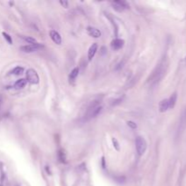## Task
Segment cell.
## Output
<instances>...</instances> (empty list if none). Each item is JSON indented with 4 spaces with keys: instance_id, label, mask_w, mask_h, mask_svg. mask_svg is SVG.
<instances>
[{
    "instance_id": "22",
    "label": "cell",
    "mask_w": 186,
    "mask_h": 186,
    "mask_svg": "<svg viewBox=\"0 0 186 186\" xmlns=\"http://www.w3.org/2000/svg\"><path fill=\"white\" fill-rule=\"evenodd\" d=\"M60 4L64 6V7H66V8H67L68 7V2L67 1H66V0H64V1H63V0H61V1H60Z\"/></svg>"
},
{
    "instance_id": "12",
    "label": "cell",
    "mask_w": 186,
    "mask_h": 186,
    "mask_svg": "<svg viewBox=\"0 0 186 186\" xmlns=\"http://www.w3.org/2000/svg\"><path fill=\"white\" fill-rule=\"evenodd\" d=\"M169 109V101L168 99H163L159 104V111L161 113H164Z\"/></svg>"
},
{
    "instance_id": "1",
    "label": "cell",
    "mask_w": 186,
    "mask_h": 186,
    "mask_svg": "<svg viewBox=\"0 0 186 186\" xmlns=\"http://www.w3.org/2000/svg\"><path fill=\"white\" fill-rule=\"evenodd\" d=\"M166 70H167V60L166 58H163L156 66V67L153 69L151 76H149L148 83L151 86H155L156 83H158L163 79L166 73Z\"/></svg>"
},
{
    "instance_id": "14",
    "label": "cell",
    "mask_w": 186,
    "mask_h": 186,
    "mask_svg": "<svg viewBox=\"0 0 186 186\" xmlns=\"http://www.w3.org/2000/svg\"><path fill=\"white\" fill-rule=\"evenodd\" d=\"M26 83H27V81L25 79H24V78L17 80L16 82V83H15V88L16 89H22V88H24L25 86Z\"/></svg>"
},
{
    "instance_id": "17",
    "label": "cell",
    "mask_w": 186,
    "mask_h": 186,
    "mask_svg": "<svg viewBox=\"0 0 186 186\" xmlns=\"http://www.w3.org/2000/svg\"><path fill=\"white\" fill-rule=\"evenodd\" d=\"M21 37H22V38H23L25 42L29 43V44H31V45L36 43V40H35V38H33V37H30V36H25V35H22Z\"/></svg>"
},
{
    "instance_id": "23",
    "label": "cell",
    "mask_w": 186,
    "mask_h": 186,
    "mask_svg": "<svg viewBox=\"0 0 186 186\" xmlns=\"http://www.w3.org/2000/svg\"><path fill=\"white\" fill-rule=\"evenodd\" d=\"M1 102H2V97L0 96V105H1Z\"/></svg>"
},
{
    "instance_id": "8",
    "label": "cell",
    "mask_w": 186,
    "mask_h": 186,
    "mask_svg": "<svg viewBox=\"0 0 186 186\" xmlns=\"http://www.w3.org/2000/svg\"><path fill=\"white\" fill-rule=\"evenodd\" d=\"M49 34H50L51 39L53 40V42L54 44H57V45L62 44V38H61V35L58 32H57L55 30H51Z\"/></svg>"
},
{
    "instance_id": "7",
    "label": "cell",
    "mask_w": 186,
    "mask_h": 186,
    "mask_svg": "<svg viewBox=\"0 0 186 186\" xmlns=\"http://www.w3.org/2000/svg\"><path fill=\"white\" fill-rule=\"evenodd\" d=\"M44 47V45L39 44V43H35V44H32V45H24L21 47V50L24 53H33L38 49H41Z\"/></svg>"
},
{
    "instance_id": "19",
    "label": "cell",
    "mask_w": 186,
    "mask_h": 186,
    "mask_svg": "<svg viewBox=\"0 0 186 186\" xmlns=\"http://www.w3.org/2000/svg\"><path fill=\"white\" fill-rule=\"evenodd\" d=\"M58 155H59V159L62 163H66V155H64V152H63L62 150L59 151L58 153Z\"/></svg>"
},
{
    "instance_id": "4",
    "label": "cell",
    "mask_w": 186,
    "mask_h": 186,
    "mask_svg": "<svg viewBox=\"0 0 186 186\" xmlns=\"http://www.w3.org/2000/svg\"><path fill=\"white\" fill-rule=\"evenodd\" d=\"M185 128H186V107L182 111V114L180 116L178 129H177V137H180L182 135V134L184 132Z\"/></svg>"
},
{
    "instance_id": "15",
    "label": "cell",
    "mask_w": 186,
    "mask_h": 186,
    "mask_svg": "<svg viewBox=\"0 0 186 186\" xmlns=\"http://www.w3.org/2000/svg\"><path fill=\"white\" fill-rule=\"evenodd\" d=\"M78 74H79V68L78 67H76V68H74L70 74V76H69V79L70 81H74V79H76L78 76Z\"/></svg>"
},
{
    "instance_id": "20",
    "label": "cell",
    "mask_w": 186,
    "mask_h": 186,
    "mask_svg": "<svg viewBox=\"0 0 186 186\" xmlns=\"http://www.w3.org/2000/svg\"><path fill=\"white\" fill-rule=\"evenodd\" d=\"M127 125L130 126L131 128H133V129H135L137 127L136 124L134 122H133V121H128V122H127Z\"/></svg>"
},
{
    "instance_id": "5",
    "label": "cell",
    "mask_w": 186,
    "mask_h": 186,
    "mask_svg": "<svg viewBox=\"0 0 186 186\" xmlns=\"http://www.w3.org/2000/svg\"><path fill=\"white\" fill-rule=\"evenodd\" d=\"M26 81H28L31 83L36 85V83H39V76L38 74L35 69H28L26 72Z\"/></svg>"
},
{
    "instance_id": "21",
    "label": "cell",
    "mask_w": 186,
    "mask_h": 186,
    "mask_svg": "<svg viewBox=\"0 0 186 186\" xmlns=\"http://www.w3.org/2000/svg\"><path fill=\"white\" fill-rule=\"evenodd\" d=\"M113 144H114V146H115V148L116 149L117 151H119V150H120V147H119L118 142H117V140H116L115 138H113Z\"/></svg>"
},
{
    "instance_id": "11",
    "label": "cell",
    "mask_w": 186,
    "mask_h": 186,
    "mask_svg": "<svg viewBox=\"0 0 186 186\" xmlns=\"http://www.w3.org/2000/svg\"><path fill=\"white\" fill-rule=\"evenodd\" d=\"M97 48H98V45H97L96 43H94L89 47V50H88V59L89 60H92L93 58H94L95 54L97 51Z\"/></svg>"
},
{
    "instance_id": "6",
    "label": "cell",
    "mask_w": 186,
    "mask_h": 186,
    "mask_svg": "<svg viewBox=\"0 0 186 186\" xmlns=\"http://www.w3.org/2000/svg\"><path fill=\"white\" fill-rule=\"evenodd\" d=\"M111 5L113 6V8L115 10L118 11V12H123L125 9L129 8V6L127 5V3L125 1H120V0H116V1H112Z\"/></svg>"
},
{
    "instance_id": "9",
    "label": "cell",
    "mask_w": 186,
    "mask_h": 186,
    "mask_svg": "<svg viewBox=\"0 0 186 186\" xmlns=\"http://www.w3.org/2000/svg\"><path fill=\"white\" fill-rule=\"evenodd\" d=\"M124 45V41L123 39L116 38V39H115L111 42V47L114 50H119L123 47Z\"/></svg>"
},
{
    "instance_id": "16",
    "label": "cell",
    "mask_w": 186,
    "mask_h": 186,
    "mask_svg": "<svg viewBox=\"0 0 186 186\" xmlns=\"http://www.w3.org/2000/svg\"><path fill=\"white\" fill-rule=\"evenodd\" d=\"M24 72V68L23 67H20V66H16V68H14L10 73L12 74H15V76H19V74H23Z\"/></svg>"
},
{
    "instance_id": "18",
    "label": "cell",
    "mask_w": 186,
    "mask_h": 186,
    "mask_svg": "<svg viewBox=\"0 0 186 186\" xmlns=\"http://www.w3.org/2000/svg\"><path fill=\"white\" fill-rule=\"evenodd\" d=\"M2 35H4V37H5V39L7 41V43L9 44V45H12V43H13V41H12V38H11V36L9 35L8 34H6V32H3L2 33Z\"/></svg>"
},
{
    "instance_id": "10",
    "label": "cell",
    "mask_w": 186,
    "mask_h": 186,
    "mask_svg": "<svg viewBox=\"0 0 186 186\" xmlns=\"http://www.w3.org/2000/svg\"><path fill=\"white\" fill-rule=\"evenodd\" d=\"M87 33L89 34V35L95 37V38H98L102 35V33L100 30H98L97 28H95V27H92V26H88L87 27Z\"/></svg>"
},
{
    "instance_id": "3",
    "label": "cell",
    "mask_w": 186,
    "mask_h": 186,
    "mask_svg": "<svg viewBox=\"0 0 186 186\" xmlns=\"http://www.w3.org/2000/svg\"><path fill=\"white\" fill-rule=\"evenodd\" d=\"M135 148H136V152L139 155H143L147 148V144L145 139L142 136H137L135 139Z\"/></svg>"
},
{
    "instance_id": "2",
    "label": "cell",
    "mask_w": 186,
    "mask_h": 186,
    "mask_svg": "<svg viewBox=\"0 0 186 186\" xmlns=\"http://www.w3.org/2000/svg\"><path fill=\"white\" fill-rule=\"evenodd\" d=\"M102 107L101 105H99L98 101H95V103H92V105L88 107L86 114L85 115V120H90L92 118H95V116H97L102 111Z\"/></svg>"
},
{
    "instance_id": "13",
    "label": "cell",
    "mask_w": 186,
    "mask_h": 186,
    "mask_svg": "<svg viewBox=\"0 0 186 186\" xmlns=\"http://www.w3.org/2000/svg\"><path fill=\"white\" fill-rule=\"evenodd\" d=\"M168 101H169V108L173 109L176 105V102H177V93L174 92L171 95V97L168 99Z\"/></svg>"
}]
</instances>
